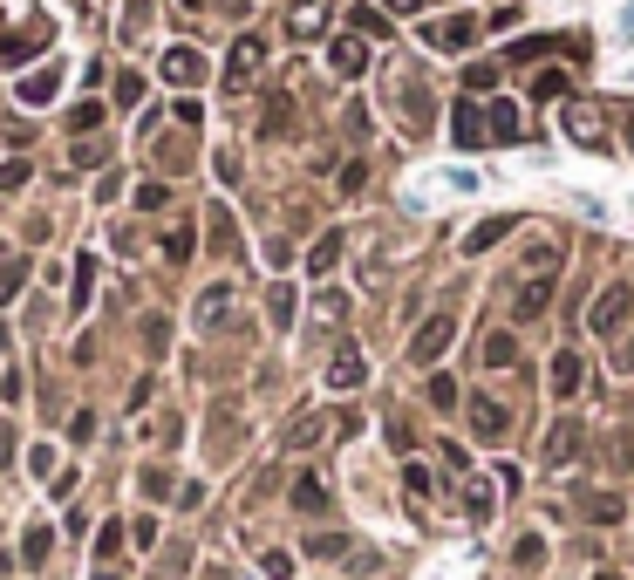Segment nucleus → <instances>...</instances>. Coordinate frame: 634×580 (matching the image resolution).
<instances>
[{"instance_id":"obj_14","label":"nucleus","mask_w":634,"mask_h":580,"mask_svg":"<svg viewBox=\"0 0 634 580\" xmlns=\"http://www.w3.org/2000/svg\"><path fill=\"white\" fill-rule=\"evenodd\" d=\"M287 28H294V35H321V28H328V7H321V0H307V7L287 14Z\"/></svg>"},{"instance_id":"obj_17","label":"nucleus","mask_w":634,"mask_h":580,"mask_svg":"<svg viewBox=\"0 0 634 580\" xmlns=\"http://www.w3.org/2000/svg\"><path fill=\"white\" fill-rule=\"evenodd\" d=\"M21 96H28V103H48V96H55V69H41V76H28V82H21Z\"/></svg>"},{"instance_id":"obj_13","label":"nucleus","mask_w":634,"mask_h":580,"mask_svg":"<svg viewBox=\"0 0 634 580\" xmlns=\"http://www.w3.org/2000/svg\"><path fill=\"white\" fill-rule=\"evenodd\" d=\"M519 130H525L519 103H491V137H498V144H512V137H519Z\"/></svg>"},{"instance_id":"obj_22","label":"nucleus","mask_w":634,"mask_h":580,"mask_svg":"<svg viewBox=\"0 0 634 580\" xmlns=\"http://www.w3.org/2000/svg\"><path fill=\"white\" fill-rule=\"evenodd\" d=\"M341 546H348V540H341V533H321V540H314V546H307V553H321V560H335V553H341Z\"/></svg>"},{"instance_id":"obj_25","label":"nucleus","mask_w":634,"mask_h":580,"mask_svg":"<svg viewBox=\"0 0 634 580\" xmlns=\"http://www.w3.org/2000/svg\"><path fill=\"white\" fill-rule=\"evenodd\" d=\"M628 144H634V116H628Z\"/></svg>"},{"instance_id":"obj_1","label":"nucleus","mask_w":634,"mask_h":580,"mask_svg":"<svg viewBox=\"0 0 634 580\" xmlns=\"http://www.w3.org/2000/svg\"><path fill=\"white\" fill-rule=\"evenodd\" d=\"M560 130L580 144V151H607V123H600L594 103H566V110H560Z\"/></svg>"},{"instance_id":"obj_2","label":"nucleus","mask_w":634,"mask_h":580,"mask_svg":"<svg viewBox=\"0 0 634 580\" xmlns=\"http://www.w3.org/2000/svg\"><path fill=\"white\" fill-rule=\"evenodd\" d=\"M450 335H457V321H450V314H430V321H423V335L410 342V362H437V355L450 348Z\"/></svg>"},{"instance_id":"obj_20","label":"nucleus","mask_w":634,"mask_h":580,"mask_svg":"<svg viewBox=\"0 0 634 580\" xmlns=\"http://www.w3.org/2000/svg\"><path fill=\"white\" fill-rule=\"evenodd\" d=\"M512 355H519V348H512V335H491V342H485V362H491V369H505Z\"/></svg>"},{"instance_id":"obj_10","label":"nucleus","mask_w":634,"mask_h":580,"mask_svg":"<svg viewBox=\"0 0 634 580\" xmlns=\"http://www.w3.org/2000/svg\"><path fill=\"white\" fill-rule=\"evenodd\" d=\"M621 314H628V287H607V294L594 301V328H600V335H614Z\"/></svg>"},{"instance_id":"obj_18","label":"nucleus","mask_w":634,"mask_h":580,"mask_svg":"<svg viewBox=\"0 0 634 580\" xmlns=\"http://www.w3.org/2000/svg\"><path fill=\"white\" fill-rule=\"evenodd\" d=\"M573 444H580V430H573V424H560V430H553V444H546V458H553V464H566V451H573Z\"/></svg>"},{"instance_id":"obj_8","label":"nucleus","mask_w":634,"mask_h":580,"mask_svg":"<svg viewBox=\"0 0 634 580\" xmlns=\"http://www.w3.org/2000/svg\"><path fill=\"white\" fill-rule=\"evenodd\" d=\"M546 301H553V273H532V280L519 287V321H532Z\"/></svg>"},{"instance_id":"obj_19","label":"nucleus","mask_w":634,"mask_h":580,"mask_svg":"<svg viewBox=\"0 0 634 580\" xmlns=\"http://www.w3.org/2000/svg\"><path fill=\"white\" fill-rule=\"evenodd\" d=\"M335 253H341V239H335V232H328V239H321V246L307 253V267H314V273H328V267H335Z\"/></svg>"},{"instance_id":"obj_9","label":"nucleus","mask_w":634,"mask_h":580,"mask_svg":"<svg viewBox=\"0 0 634 580\" xmlns=\"http://www.w3.org/2000/svg\"><path fill=\"white\" fill-rule=\"evenodd\" d=\"M164 76H171V82H198V76H205L198 48H164Z\"/></svg>"},{"instance_id":"obj_15","label":"nucleus","mask_w":634,"mask_h":580,"mask_svg":"<svg viewBox=\"0 0 634 580\" xmlns=\"http://www.w3.org/2000/svg\"><path fill=\"white\" fill-rule=\"evenodd\" d=\"M505 232H512V219H485V226H478L471 239H464V253H485V246H498Z\"/></svg>"},{"instance_id":"obj_6","label":"nucleus","mask_w":634,"mask_h":580,"mask_svg":"<svg viewBox=\"0 0 634 580\" xmlns=\"http://www.w3.org/2000/svg\"><path fill=\"white\" fill-rule=\"evenodd\" d=\"M471 35H478V21H471V14H450V21H437V28H430V41H437V48H471Z\"/></svg>"},{"instance_id":"obj_5","label":"nucleus","mask_w":634,"mask_h":580,"mask_svg":"<svg viewBox=\"0 0 634 580\" xmlns=\"http://www.w3.org/2000/svg\"><path fill=\"white\" fill-rule=\"evenodd\" d=\"M362 376H369V362H362L355 348H341L335 362H328V389H355V383H362Z\"/></svg>"},{"instance_id":"obj_7","label":"nucleus","mask_w":634,"mask_h":580,"mask_svg":"<svg viewBox=\"0 0 634 580\" xmlns=\"http://www.w3.org/2000/svg\"><path fill=\"white\" fill-rule=\"evenodd\" d=\"M328 55H335V76H362V69H369V48H362L355 35H341Z\"/></svg>"},{"instance_id":"obj_26","label":"nucleus","mask_w":634,"mask_h":580,"mask_svg":"<svg viewBox=\"0 0 634 580\" xmlns=\"http://www.w3.org/2000/svg\"><path fill=\"white\" fill-rule=\"evenodd\" d=\"M600 580H621V574H600Z\"/></svg>"},{"instance_id":"obj_4","label":"nucleus","mask_w":634,"mask_h":580,"mask_svg":"<svg viewBox=\"0 0 634 580\" xmlns=\"http://www.w3.org/2000/svg\"><path fill=\"white\" fill-rule=\"evenodd\" d=\"M450 137H457V144H485V137H491V123L478 116V103H457V116H450Z\"/></svg>"},{"instance_id":"obj_3","label":"nucleus","mask_w":634,"mask_h":580,"mask_svg":"<svg viewBox=\"0 0 634 580\" xmlns=\"http://www.w3.org/2000/svg\"><path fill=\"white\" fill-rule=\"evenodd\" d=\"M260 62H266V48L253 35L239 41V48H232V62H225V89H246V82L260 76Z\"/></svg>"},{"instance_id":"obj_11","label":"nucleus","mask_w":634,"mask_h":580,"mask_svg":"<svg viewBox=\"0 0 634 580\" xmlns=\"http://www.w3.org/2000/svg\"><path fill=\"white\" fill-rule=\"evenodd\" d=\"M580 383H587V362H580L573 348H566V355H553V389H560V396H573Z\"/></svg>"},{"instance_id":"obj_23","label":"nucleus","mask_w":634,"mask_h":580,"mask_svg":"<svg viewBox=\"0 0 634 580\" xmlns=\"http://www.w3.org/2000/svg\"><path fill=\"white\" fill-rule=\"evenodd\" d=\"M28 560H35V567L48 560V526H35V533H28Z\"/></svg>"},{"instance_id":"obj_24","label":"nucleus","mask_w":634,"mask_h":580,"mask_svg":"<svg viewBox=\"0 0 634 580\" xmlns=\"http://www.w3.org/2000/svg\"><path fill=\"white\" fill-rule=\"evenodd\" d=\"M389 7H396V14H416V7H423V0H389Z\"/></svg>"},{"instance_id":"obj_12","label":"nucleus","mask_w":634,"mask_h":580,"mask_svg":"<svg viewBox=\"0 0 634 580\" xmlns=\"http://www.w3.org/2000/svg\"><path fill=\"white\" fill-rule=\"evenodd\" d=\"M471 424H478V437H505V410L491 396H471Z\"/></svg>"},{"instance_id":"obj_21","label":"nucleus","mask_w":634,"mask_h":580,"mask_svg":"<svg viewBox=\"0 0 634 580\" xmlns=\"http://www.w3.org/2000/svg\"><path fill=\"white\" fill-rule=\"evenodd\" d=\"M266 308H273V321H294V287H273V301H266Z\"/></svg>"},{"instance_id":"obj_16","label":"nucleus","mask_w":634,"mask_h":580,"mask_svg":"<svg viewBox=\"0 0 634 580\" xmlns=\"http://www.w3.org/2000/svg\"><path fill=\"white\" fill-rule=\"evenodd\" d=\"M294 505H300V512H321V505H328V485H321V478H300V485H294Z\"/></svg>"}]
</instances>
